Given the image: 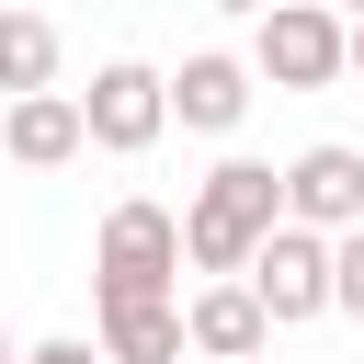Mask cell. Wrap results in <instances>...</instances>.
I'll return each instance as SVG.
<instances>
[{
  "mask_svg": "<svg viewBox=\"0 0 364 364\" xmlns=\"http://www.w3.org/2000/svg\"><path fill=\"white\" fill-rule=\"evenodd\" d=\"M353 80H364V23H353Z\"/></svg>",
  "mask_w": 364,
  "mask_h": 364,
  "instance_id": "obj_15",
  "label": "cell"
},
{
  "mask_svg": "<svg viewBox=\"0 0 364 364\" xmlns=\"http://www.w3.org/2000/svg\"><path fill=\"white\" fill-rule=\"evenodd\" d=\"M193 353H205V364H228V353H273V307H262L250 273H216V284L193 296Z\"/></svg>",
  "mask_w": 364,
  "mask_h": 364,
  "instance_id": "obj_10",
  "label": "cell"
},
{
  "mask_svg": "<svg viewBox=\"0 0 364 364\" xmlns=\"http://www.w3.org/2000/svg\"><path fill=\"white\" fill-rule=\"evenodd\" d=\"M91 148H114V159H136V148H159V125H182L171 114V80L148 68V57H114V68H91Z\"/></svg>",
  "mask_w": 364,
  "mask_h": 364,
  "instance_id": "obj_5",
  "label": "cell"
},
{
  "mask_svg": "<svg viewBox=\"0 0 364 364\" xmlns=\"http://www.w3.org/2000/svg\"><path fill=\"white\" fill-rule=\"evenodd\" d=\"M0 80L11 91H46L57 80V23L46 11H0Z\"/></svg>",
  "mask_w": 364,
  "mask_h": 364,
  "instance_id": "obj_11",
  "label": "cell"
},
{
  "mask_svg": "<svg viewBox=\"0 0 364 364\" xmlns=\"http://www.w3.org/2000/svg\"><path fill=\"white\" fill-rule=\"evenodd\" d=\"M284 216H307V228H364V148H341V136H318V148H296L284 159Z\"/></svg>",
  "mask_w": 364,
  "mask_h": 364,
  "instance_id": "obj_6",
  "label": "cell"
},
{
  "mask_svg": "<svg viewBox=\"0 0 364 364\" xmlns=\"http://www.w3.org/2000/svg\"><path fill=\"white\" fill-rule=\"evenodd\" d=\"M102 307V353L114 364H182L193 353V307L182 296H91Z\"/></svg>",
  "mask_w": 364,
  "mask_h": 364,
  "instance_id": "obj_8",
  "label": "cell"
},
{
  "mask_svg": "<svg viewBox=\"0 0 364 364\" xmlns=\"http://www.w3.org/2000/svg\"><path fill=\"white\" fill-rule=\"evenodd\" d=\"M182 262H193V228L148 193H125L91 239V296H182Z\"/></svg>",
  "mask_w": 364,
  "mask_h": 364,
  "instance_id": "obj_2",
  "label": "cell"
},
{
  "mask_svg": "<svg viewBox=\"0 0 364 364\" xmlns=\"http://www.w3.org/2000/svg\"><path fill=\"white\" fill-rule=\"evenodd\" d=\"M250 284H262L273 330H296V318H330V307H341V239H330V228H307V216H284V228L250 250Z\"/></svg>",
  "mask_w": 364,
  "mask_h": 364,
  "instance_id": "obj_4",
  "label": "cell"
},
{
  "mask_svg": "<svg viewBox=\"0 0 364 364\" xmlns=\"http://www.w3.org/2000/svg\"><path fill=\"white\" fill-rule=\"evenodd\" d=\"M23 364H114V353H102V341H34Z\"/></svg>",
  "mask_w": 364,
  "mask_h": 364,
  "instance_id": "obj_13",
  "label": "cell"
},
{
  "mask_svg": "<svg viewBox=\"0 0 364 364\" xmlns=\"http://www.w3.org/2000/svg\"><path fill=\"white\" fill-rule=\"evenodd\" d=\"M250 68H262L273 91H330V80L353 68V23H341V0H273L262 34H250Z\"/></svg>",
  "mask_w": 364,
  "mask_h": 364,
  "instance_id": "obj_3",
  "label": "cell"
},
{
  "mask_svg": "<svg viewBox=\"0 0 364 364\" xmlns=\"http://www.w3.org/2000/svg\"><path fill=\"white\" fill-rule=\"evenodd\" d=\"M182 228H193V273H250V250L284 228V171L273 159H216L193 182Z\"/></svg>",
  "mask_w": 364,
  "mask_h": 364,
  "instance_id": "obj_1",
  "label": "cell"
},
{
  "mask_svg": "<svg viewBox=\"0 0 364 364\" xmlns=\"http://www.w3.org/2000/svg\"><path fill=\"white\" fill-rule=\"evenodd\" d=\"M228 364H262V353H228Z\"/></svg>",
  "mask_w": 364,
  "mask_h": 364,
  "instance_id": "obj_16",
  "label": "cell"
},
{
  "mask_svg": "<svg viewBox=\"0 0 364 364\" xmlns=\"http://www.w3.org/2000/svg\"><path fill=\"white\" fill-rule=\"evenodd\" d=\"M0 148H11L23 171H68V159L91 148V102H80V91H57V80H46V91H11Z\"/></svg>",
  "mask_w": 364,
  "mask_h": 364,
  "instance_id": "obj_7",
  "label": "cell"
},
{
  "mask_svg": "<svg viewBox=\"0 0 364 364\" xmlns=\"http://www.w3.org/2000/svg\"><path fill=\"white\" fill-rule=\"evenodd\" d=\"M205 11H273V0H205Z\"/></svg>",
  "mask_w": 364,
  "mask_h": 364,
  "instance_id": "obj_14",
  "label": "cell"
},
{
  "mask_svg": "<svg viewBox=\"0 0 364 364\" xmlns=\"http://www.w3.org/2000/svg\"><path fill=\"white\" fill-rule=\"evenodd\" d=\"M341 11H364V0H341Z\"/></svg>",
  "mask_w": 364,
  "mask_h": 364,
  "instance_id": "obj_17",
  "label": "cell"
},
{
  "mask_svg": "<svg viewBox=\"0 0 364 364\" xmlns=\"http://www.w3.org/2000/svg\"><path fill=\"white\" fill-rule=\"evenodd\" d=\"M341 307L364 318V228H341Z\"/></svg>",
  "mask_w": 364,
  "mask_h": 364,
  "instance_id": "obj_12",
  "label": "cell"
},
{
  "mask_svg": "<svg viewBox=\"0 0 364 364\" xmlns=\"http://www.w3.org/2000/svg\"><path fill=\"white\" fill-rule=\"evenodd\" d=\"M250 80H262L250 57H216V46H205V57H182V68H171V114H182L193 136H228V125L250 114Z\"/></svg>",
  "mask_w": 364,
  "mask_h": 364,
  "instance_id": "obj_9",
  "label": "cell"
}]
</instances>
